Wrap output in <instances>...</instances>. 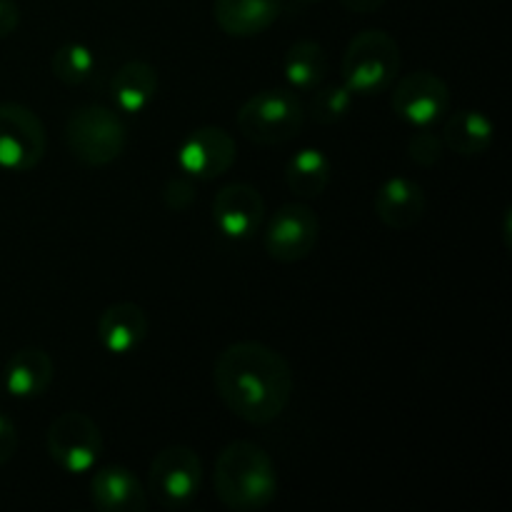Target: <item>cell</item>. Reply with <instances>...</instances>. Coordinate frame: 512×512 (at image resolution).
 <instances>
[{"instance_id":"obj_12","label":"cell","mask_w":512,"mask_h":512,"mask_svg":"<svg viewBox=\"0 0 512 512\" xmlns=\"http://www.w3.org/2000/svg\"><path fill=\"white\" fill-rule=\"evenodd\" d=\"M265 200L258 188L248 183H230L213 198V223L225 238L245 240L263 225Z\"/></svg>"},{"instance_id":"obj_6","label":"cell","mask_w":512,"mask_h":512,"mask_svg":"<svg viewBox=\"0 0 512 512\" xmlns=\"http://www.w3.org/2000/svg\"><path fill=\"white\" fill-rule=\"evenodd\" d=\"M150 493L163 508L180 510L193 503L203 485V460L193 448L170 445L150 463Z\"/></svg>"},{"instance_id":"obj_4","label":"cell","mask_w":512,"mask_h":512,"mask_svg":"<svg viewBox=\"0 0 512 512\" xmlns=\"http://www.w3.org/2000/svg\"><path fill=\"white\" fill-rule=\"evenodd\" d=\"M65 145L78 163L103 168L118 160L128 145V128L115 110L83 105L65 123Z\"/></svg>"},{"instance_id":"obj_7","label":"cell","mask_w":512,"mask_h":512,"mask_svg":"<svg viewBox=\"0 0 512 512\" xmlns=\"http://www.w3.org/2000/svg\"><path fill=\"white\" fill-rule=\"evenodd\" d=\"M45 448L65 473H88L103 453V433L93 418L78 410H68L50 423Z\"/></svg>"},{"instance_id":"obj_15","label":"cell","mask_w":512,"mask_h":512,"mask_svg":"<svg viewBox=\"0 0 512 512\" xmlns=\"http://www.w3.org/2000/svg\"><path fill=\"white\" fill-rule=\"evenodd\" d=\"M283 13V0H213V18L233 38L265 33Z\"/></svg>"},{"instance_id":"obj_10","label":"cell","mask_w":512,"mask_h":512,"mask_svg":"<svg viewBox=\"0 0 512 512\" xmlns=\"http://www.w3.org/2000/svg\"><path fill=\"white\" fill-rule=\"evenodd\" d=\"M450 108V88L438 73L430 70H415L398 80L393 88V110L400 120L428 128L445 118Z\"/></svg>"},{"instance_id":"obj_9","label":"cell","mask_w":512,"mask_h":512,"mask_svg":"<svg viewBox=\"0 0 512 512\" xmlns=\"http://www.w3.org/2000/svg\"><path fill=\"white\" fill-rule=\"evenodd\" d=\"M320 220L308 205L288 203L278 208L265 228V250L278 263H298L315 250Z\"/></svg>"},{"instance_id":"obj_14","label":"cell","mask_w":512,"mask_h":512,"mask_svg":"<svg viewBox=\"0 0 512 512\" xmlns=\"http://www.w3.org/2000/svg\"><path fill=\"white\" fill-rule=\"evenodd\" d=\"M90 500L103 512H143L148 508L145 488L123 465H108L93 475Z\"/></svg>"},{"instance_id":"obj_2","label":"cell","mask_w":512,"mask_h":512,"mask_svg":"<svg viewBox=\"0 0 512 512\" xmlns=\"http://www.w3.org/2000/svg\"><path fill=\"white\" fill-rule=\"evenodd\" d=\"M215 495L230 510H263L278 495L275 463L260 445L235 440L220 450L213 473Z\"/></svg>"},{"instance_id":"obj_30","label":"cell","mask_w":512,"mask_h":512,"mask_svg":"<svg viewBox=\"0 0 512 512\" xmlns=\"http://www.w3.org/2000/svg\"><path fill=\"white\" fill-rule=\"evenodd\" d=\"M0 390H3V380H0Z\"/></svg>"},{"instance_id":"obj_28","label":"cell","mask_w":512,"mask_h":512,"mask_svg":"<svg viewBox=\"0 0 512 512\" xmlns=\"http://www.w3.org/2000/svg\"><path fill=\"white\" fill-rule=\"evenodd\" d=\"M340 5H343L348 13L368 15V13H375V10L383 8L385 0H340Z\"/></svg>"},{"instance_id":"obj_21","label":"cell","mask_w":512,"mask_h":512,"mask_svg":"<svg viewBox=\"0 0 512 512\" xmlns=\"http://www.w3.org/2000/svg\"><path fill=\"white\" fill-rule=\"evenodd\" d=\"M283 73L293 88L315 90L328 75V53L318 40H298L285 53Z\"/></svg>"},{"instance_id":"obj_26","label":"cell","mask_w":512,"mask_h":512,"mask_svg":"<svg viewBox=\"0 0 512 512\" xmlns=\"http://www.w3.org/2000/svg\"><path fill=\"white\" fill-rule=\"evenodd\" d=\"M15 448H18V430H15L13 420L0 413V468L13 458Z\"/></svg>"},{"instance_id":"obj_25","label":"cell","mask_w":512,"mask_h":512,"mask_svg":"<svg viewBox=\"0 0 512 512\" xmlns=\"http://www.w3.org/2000/svg\"><path fill=\"white\" fill-rule=\"evenodd\" d=\"M163 200L170 210H178V213H183V210H188L190 205L195 203L193 183H190L188 178L168 180V185H165V190H163Z\"/></svg>"},{"instance_id":"obj_11","label":"cell","mask_w":512,"mask_h":512,"mask_svg":"<svg viewBox=\"0 0 512 512\" xmlns=\"http://www.w3.org/2000/svg\"><path fill=\"white\" fill-rule=\"evenodd\" d=\"M235 163V140L218 125L193 130L178 148V165L183 173L198 180H213L228 173Z\"/></svg>"},{"instance_id":"obj_8","label":"cell","mask_w":512,"mask_h":512,"mask_svg":"<svg viewBox=\"0 0 512 512\" xmlns=\"http://www.w3.org/2000/svg\"><path fill=\"white\" fill-rule=\"evenodd\" d=\"M48 148V133L35 110L20 103H0V168L10 173L33 170Z\"/></svg>"},{"instance_id":"obj_20","label":"cell","mask_w":512,"mask_h":512,"mask_svg":"<svg viewBox=\"0 0 512 512\" xmlns=\"http://www.w3.org/2000/svg\"><path fill=\"white\" fill-rule=\"evenodd\" d=\"M333 165L328 155L318 148H300L285 165L288 188L300 198H318L330 183Z\"/></svg>"},{"instance_id":"obj_27","label":"cell","mask_w":512,"mask_h":512,"mask_svg":"<svg viewBox=\"0 0 512 512\" xmlns=\"http://www.w3.org/2000/svg\"><path fill=\"white\" fill-rule=\"evenodd\" d=\"M20 23V8L15 0H0V40L15 33Z\"/></svg>"},{"instance_id":"obj_5","label":"cell","mask_w":512,"mask_h":512,"mask_svg":"<svg viewBox=\"0 0 512 512\" xmlns=\"http://www.w3.org/2000/svg\"><path fill=\"white\" fill-rule=\"evenodd\" d=\"M305 105L290 90H260L250 95L238 110V128L258 145H280L293 140L303 130Z\"/></svg>"},{"instance_id":"obj_16","label":"cell","mask_w":512,"mask_h":512,"mask_svg":"<svg viewBox=\"0 0 512 512\" xmlns=\"http://www.w3.org/2000/svg\"><path fill=\"white\" fill-rule=\"evenodd\" d=\"M148 335V315L135 303H115L98 320V338L113 355H128Z\"/></svg>"},{"instance_id":"obj_24","label":"cell","mask_w":512,"mask_h":512,"mask_svg":"<svg viewBox=\"0 0 512 512\" xmlns=\"http://www.w3.org/2000/svg\"><path fill=\"white\" fill-rule=\"evenodd\" d=\"M408 155L413 163H418L420 168H430V165H438L445 155V143L440 135H435L433 130L420 128L418 133L410 135L408 140Z\"/></svg>"},{"instance_id":"obj_19","label":"cell","mask_w":512,"mask_h":512,"mask_svg":"<svg viewBox=\"0 0 512 512\" xmlns=\"http://www.w3.org/2000/svg\"><path fill=\"white\" fill-rule=\"evenodd\" d=\"M495 125L480 110H455L448 115L443 128V143L463 158L483 155L493 145Z\"/></svg>"},{"instance_id":"obj_29","label":"cell","mask_w":512,"mask_h":512,"mask_svg":"<svg viewBox=\"0 0 512 512\" xmlns=\"http://www.w3.org/2000/svg\"><path fill=\"white\" fill-rule=\"evenodd\" d=\"M298 3H315V0H298Z\"/></svg>"},{"instance_id":"obj_22","label":"cell","mask_w":512,"mask_h":512,"mask_svg":"<svg viewBox=\"0 0 512 512\" xmlns=\"http://www.w3.org/2000/svg\"><path fill=\"white\" fill-rule=\"evenodd\" d=\"M53 75L65 85H80L93 75V50L83 43H65L53 53Z\"/></svg>"},{"instance_id":"obj_23","label":"cell","mask_w":512,"mask_h":512,"mask_svg":"<svg viewBox=\"0 0 512 512\" xmlns=\"http://www.w3.org/2000/svg\"><path fill=\"white\" fill-rule=\"evenodd\" d=\"M353 108V90L345 83L323 85L315 88L313 100L308 105V115L318 125H335L345 118Z\"/></svg>"},{"instance_id":"obj_1","label":"cell","mask_w":512,"mask_h":512,"mask_svg":"<svg viewBox=\"0 0 512 512\" xmlns=\"http://www.w3.org/2000/svg\"><path fill=\"white\" fill-rule=\"evenodd\" d=\"M213 383L230 413L250 425H268L288 408L293 370L270 345L240 340L218 355Z\"/></svg>"},{"instance_id":"obj_3","label":"cell","mask_w":512,"mask_h":512,"mask_svg":"<svg viewBox=\"0 0 512 512\" xmlns=\"http://www.w3.org/2000/svg\"><path fill=\"white\" fill-rule=\"evenodd\" d=\"M400 73L398 40L380 28H368L348 43L340 65L343 83L358 95L385 93Z\"/></svg>"},{"instance_id":"obj_18","label":"cell","mask_w":512,"mask_h":512,"mask_svg":"<svg viewBox=\"0 0 512 512\" xmlns=\"http://www.w3.org/2000/svg\"><path fill=\"white\" fill-rule=\"evenodd\" d=\"M158 93V70L145 60H128L115 70L110 80V95H113L118 110L128 115H138L148 108Z\"/></svg>"},{"instance_id":"obj_17","label":"cell","mask_w":512,"mask_h":512,"mask_svg":"<svg viewBox=\"0 0 512 512\" xmlns=\"http://www.w3.org/2000/svg\"><path fill=\"white\" fill-rule=\"evenodd\" d=\"M55 378L53 358L43 348H20L5 365V388L15 398H40Z\"/></svg>"},{"instance_id":"obj_13","label":"cell","mask_w":512,"mask_h":512,"mask_svg":"<svg viewBox=\"0 0 512 512\" xmlns=\"http://www.w3.org/2000/svg\"><path fill=\"white\" fill-rule=\"evenodd\" d=\"M425 190L415 180L395 175L378 188L373 198L375 215L393 230H408L425 215Z\"/></svg>"}]
</instances>
